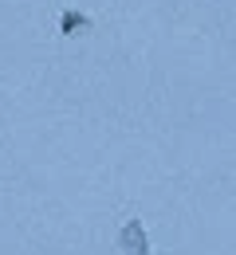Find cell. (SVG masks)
Returning <instances> with one entry per match:
<instances>
[{
	"label": "cell",
	"instance_id": "obj_1",
	"mask_svg": "<svg viewBox=\"0 0 236 255\" xmlns=\"http://www.w3.org/2000/svg\"><path fill=\"white\" fill-rule=\"evenodd\" d=\"M122 240H126V252L146 255V248H142V228H138V224H130V228H126V236H122Z\"/></svg>",
	"mask_w": 236,
	"mask_h": 255
}]
</instances>
